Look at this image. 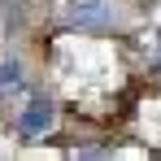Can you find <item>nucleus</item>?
Listing matches in <instances>:
<instances>
[{
  "label": "nucleus",
  "mask_w": 161,
  "mask_h": 161,
  "mask_svg": "<svg viewBox=\"0 0 161 161\" xmlns=\"http://www.w3.org/2000/svg\"><path fill=\"white\" fill-rule=\"evenodd\" d=\"M113 9H109V0H74L70 9H65V22L70 26H83V31H100V26H113Z\"/></svg>",
  "instance_id": "obj_2"
},
{
  "label": "nucleus",
  "mask_w": 161,
  "mask_h": 161,
  "mask_svg": "<svg viewBox=\"0 0 161 161\" xmlns=\"http://www.w3.org/2000/svg\"><path fill=\"white\" fill-rule=\"evenodd\" d=\"M53 122H57V105H53V100H44V96L26 100L22 113H18V131L26 135V139H39L44 131H53Z\"/></svg>",
  "instance_id": "obj_1"
},
{
  "label": "nucleus",
  "mask_w": 161,
  "mask_h": 161,
  "mask_svg": "<svg viewBox=\"0 0 161 161\" xmlns=\"http://www.w3.org/2000/svg\"><path fill=\"white\" fill-rule=\"evenodd\" d=\"M4 87H22V65H18V61H4V65H0V92H4Z\"/></svg>",
  "instance_id": "obj_3"
}]
</instances>
